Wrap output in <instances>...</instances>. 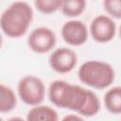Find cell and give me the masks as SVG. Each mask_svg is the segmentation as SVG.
Here are the masks:
<instances>
[{
	"instance_id": "6da1fadb",
	"label": "cell",
	"mask_w": 121,
	"mask_h": 121,
	"mask_svg": "<svg viewBox=\"0 0 121 121\" xmlns=\"http://www.w3.org/2000/svg\"><path fill=\"white\" fill-rule=\"evenodd\" d=\"M48 97L53 105L74 111L85 117L95 115L101 107L95 92L62 79H56L50 83Z\"/></svg>"
},
{
	"instance_id": "7a4b0ae2",
	"label": "cell",
	"mask_w": 121,
	"mask_h": 121,
	"mask_svg": "<svg viewBox=\"0 0 121 121\" xmlns=\"http://www.w3.org/2000/svg\"><path fill=\"white\" fill-rule=\"evenodd\" d=\"M33 21V9L25 1L11 3L0 16V27L10 38L24 36Z\"/></svg>"
},
{
	"instance_id": "3957f363",
	"label": "cell",
	"mask_w": 121,
	"mask_h": 121,
	"mask_svg": "<svg viewBox=\"0 0 121 121\" xmlns=\"http://www.w3.org/2000/svg\"><path fill=\"white\" fill-rule=\"evenodd\" d=\"M79 80L94 89H106L115 78L112 66L102 60H92L83 62L78 71Z\"/></svg>"
},
{
	"instance_id": "277c9868",
	"label": "cell",
	"mask_w": 121,
	"mask_h": 121,
	"mask_svg": "<svg viewBox=\"0 0 121 121\" xmlns=\"http://www.w3.org/2000/svg\"><path fill=\"white\" fill-rule=\"evenodd\" d=\"M18 95L21 100L29 106L40 105L44 98L45 86L43 80L35 76H25L18 82Z\"/></svg>"
},
{
	"instance_id": "5b68a950",
	"label": "cell",
	"mask_w": 121,
	"mask_h": 121,
	"mask_svg": "<svg viewBox=\"0 0 121 121\" xmlns=\"http://www.w3.org/2000/svg\"><path fill=\"white\" fill-rule=\"evenodd\" d=\"M57 38L52 29L46 26L34 28L27 37L28 47L37 54L50 52L56 45Z\"/></svg>"
},
{
	"instance_id": "8992f818",
	"label": "cell",
	"mask_w": 121,
	"mask_h": 121,
	"mask_svg": "<svg viewBox=\"0 0 121 121\" xmlns=\"http://www.w3.org/2000/svg\"><path fill=\"white\" fill-rule=\"evenodd\" d=\"M89 31L94 41L105 43L111 42L114 38L116 34V25L110 16L100 14L92 20Z\"/></svg>"
},
{
	"instance_id": "52a82bcc",
	"label": "cell",
	"mask_w": 121,
	"mask_h": 121,
	"mask_svg": "<svg viewBox=\"0 0 121 121\" xmlns=\"http://www.w3.org/2000/svg\"><path fill=\"white\" fill-rule=\"evenodd\" d=\"M78 63V56L74 50L68 47L55 49L49 56V65L59 74L71 72Z\"/></svg>"
},
{
	"instance_id": "ba28073f",
	"label": "cell",
	"mask_w": 121,
	"mask_h": 121,
	"mask_svg": "<svg viewBox=\"0 0 121 121\" xmlns=\"http://www.w3.org/2000/svg\"><path fill=\"white\" fill-rule=\"evenodd\" d=\"M88 36L89 30L80 20H69L61 26V37L67 44L73 46L82 45L88 40Z\"/></svg>"
},
{
	"instance_id": "9c48e42d",
	"label": "cell",
	"mask_w": 121,
	"mask_h": 121,
	"mask_svg": "<svg viewBox=\"0 0 121 121\" xmlns=\"http://www.w3.org/2000/svg\"><path fill=\"white\" fill-rule=\"evenodd\" d=\"M26 121H59V115L54 108L40 104L27 112Z\"/></svg>"
},
{
	"instance_id": "30bf717a",
	"label": "cell",
	"mask_w": 121,
	"mask_h": 121,
	"mask_svg": "<svg viewBox=\"0 0 121 121\" xmlns=\"http://www.w3.org/2000/svg\"><path fill=\"white\" fill-rule=\"evenodd\" d=\"M104 106L108 112L113 114L121 113V86L109 89L103 97Z\"/></svg>"
},
{
	"instance_id": "8fae6325",
	"label": "cell",
	"mask_w": 121,
	"mask_h": 121,
	"mask_svg": "<svg viewBox=\"0 0 121 121\" xmlns=\"http://www.w3.org/2000/svg\"><path fill=\"white\" fill-rule=\"evenodd\" d=\"M17 105V97L14 91L5 85L1 84L0 86V112H11Z\"/></svg>"
},
{
	"instance_id": "7c38bea8",
	"label": "cell",
	"mask_w": 121,
	"mask_h": 121,
	"mask_svg": "<svg viewBox=\"0 0 121 121\" xmlns=\"http://www.w3.org/2000/svg\"><path fill=\"white\" fill-rule=\"evenodd\" d=\"M86 9L84 0H65L62 1L60 10L67 17H78Z\"/></svg>"
},
{
	"instance_id": "4fadbf2b",
	"label": "cell",
	"mask_w": 121,
	"mask_h": 121,
	"mask_svg": "<svg viewBox=\"0 0 121 121\" xmlns=\"http://www.w3.org/2000/svg\"><path fill=\"white\" fill-rule=\"evenodd\" d=\"M61 0H36L34 1L35 8L43 14H51L60 9Z\"/></svg>"
},
{
	"instance_id": "5bb4252c",
	"label": "cell",
	"mask_w": 121,
	"mask_h": 121,
	"mask_svg": "<svg viewBox=\"0 0 121 121\" xmlns=\"http://www.w3.org/2000/svg\"><path fill=\"white\" fill-rule=\"evenodd\" d=\"M103 7L108 16L112 19H121V0H105Z\"/></svg>"
},
{
	"instance_id": "9a60e30c",
	"label": "cell",
	"mask_w": 121,
	"mask_h": 121,
	"mask_svg": "<svg viewBox=\"0 0 121 121\" xmlns=\"http://www.w3.org/2000/svg\"><path fill=\"white\" fill-rule=\"evenodd\" d=\"M60 121H85L81 115L78 114H67Z\"/></svg>"
},
{
	"instance_id": "2e32d148",
	"label": "cell",
	"mask_w": 121,
	"mask_h": 121,
	"mask_svg": "<svg viewBox=\"0 0 121 121\" xmlns=\"http://www.w3.org/2000/svg\"><path fill=\"white\" fill-rule=\"evenodd\" d=\"M7 121H26V120H24L22 117H19V116H13L9 118Z\"/></svg>"
},
{
	"instance_id": "e0dca14e",
	"label": "cell",
	"mask_w": 121,
	"mask_h": 121,
	"mask_svg": "<svg viewBox=\"0 0 121 121\" xmlns=\"http://www.w3.org/2000/svg\"><path fill=\"white\" fill-rule=\"evenodd\" d=\"M119 36H120V39H121V25H120V26H119Z\"/></svg>"
}]
</instances>
